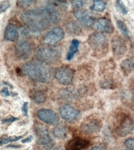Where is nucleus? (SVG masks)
<instances>
[{
    "mask_svg": "<svg viewBox=\"0 0 134 150\" xmlns=\"http://www.w3.org/2000/svg\"><path fill=\"white\" fill-rule=\"evenodd\" d=\"M0 94L2 95V96H16L17 94L16 93H14V92H10L9 91V89L7 88H5L2 90L0 91Z\"/></svg>",
    "mask_w": 134,
    "mask_h": 150,
    "instance_id": "nucleus-33",
    "label": "nucleus"
},
{
    "mask_svg": "<svg viewBox=\"0 0 134 150\" xmlns=\"http://www.w3.org/2000/svg\"><path fill=\"white\" fill-rule=\"evenodd\" d=\"M93 28L100 32L112 33L114 31V27L110 20L107 18H100L93 23Z\"/></svg>",
    "mask_w": 134,
    "mask_h": 150,
    "instance_id": "nucleus-13",
    "label": "nucleus"
},
{
    "mask_svg": "<svg viewBox=\"0 0 134 150\" xmlns=\"http://www.w3.org/2000/svg\"><path fill=\"white\" fill-rule=\"evenodd\" d=\"M115 4L117 6L118 9L120 11V13H122V14H127L128 9H127V8L125 7V6L124 3L122 1H116Z\"/></svg>",
    "mask_w": 134,
    "mask_h": 150,
    "instance_id": "nucleus-28",
    "label": "nucleus"
},
{
    "mask_svg": "<svg viewBox=\"0 0 134 150\" xmlns=\"http://www.w3.org/2000/svg\"><path fill=\"white\" fill-rule=\"evenodd\" d=\"M133 62L131 58L126 59L121 63V70L125 75H128L133 70Z\"/></svg>",
    "mask_w": 134,
    "mask_h": 150,
    "instance_id": "nucleus-23",
    "label": "nucleus"
},
{
    "mask_svg": "<svg viewBox=\"0 0 134 150\" xmlns=\"http://www.w3.org/2000/svg\"><path fill=\"white\" fill-rule=\"evenodd\" d=\"M31 98L37 104L43 103L46 100V96L44 92L39 91V90H35L33 91L32 93L31 94Z\"/></svg>",
    "mask_w": 134,
    "mask_h": 150,
    "instance_id": "nucleus-22",
    "label": "nucleus"
},
{
    "mask_svg": "<svg viewBox=\"0 0 134 150\" xmlns=\"http://www.w3.org/2000/svg\"><path fill=\"white\" fill-rule=\"evenodd\" d=\"M53 133L54 137L59 138V139H64L67 138L68 134V130L67 128V127L64 124H58L57 126L53 129Z\"/></svg>",
    "mask_w": 134,
    "mask_h": 150,
    "instance_id": "nucleus-20",
    "label": "nucleus"
},
{
    "mask_svg": "<svg viewBox=\"0 0 134 150\" xmlns=\"http://www.w3.org/2000/svg\"><path fill=\"white\" fill-rule=\"evenodd\" d=\"M35 56L39 62L44 63H52L56 62L61 56V49L53 45H44L36 50Z\"/></svg>",
    "mask_w": 134,
    "mask_h": 150,
    "instance_id": "nucleus-3",
    "label": "nucleus"
},
{
    "mask_svg": "<svg viewBox=\"0 0 134 150\" xmlns=\"http://www.w3.org/2000/svg\"><path fill=\"white\" fill-rule=\"evenodd\" d=\"M17 118L16 117H7L6 119H4L3 120H2V124H11L13 122H14L15 120H16Z\"/></svg>",
    "mask_w": 134,
    "mask_h": 150,
    "instance_id": "nucleus-35",
    "label": "nucleus"
},
{
    "mask_svg": "<svg viewBox=\"0 0 134 150\" xmlns=\"http://www.w3.org/2000/svg\"><path fill=\"white\" fill-rule=\"evenodd\" d=\"M73 13H74L75 18L77 19L82 25L86 26V27H89V26L93 25V23H94V18L86 10L77 9V10H75Z\"/></svg>",
    "mask_w": 134,
    "mask_h": 150,
    "instance_id": "nucleus-14",
    "label": "nucleus"
},
{
    "mask_svg": "<svg viewBox=\"0 0 134 150\" xmlns=\"http://www.w3.org/2000/svg\"><path fill=\"white\" fill-rule=\"evenodd\" d=\"M60 114L65 121L69 123L76 121L81 117V112L79 110L68 104L62 105L60 108Z\"/></svg>",
    "mask_w": 134,
    "mask_h": 150,
    "instance_id": "nucleus-7",
    "label": "nucleus"
},
{
    "mask_svg": "<svg viewBox=\"0 0 134 150\" xmlns=\"http://www.w3.org/2000/svg\"><path fill=\"white\" fill-rule=\"evenodd\" d=\"M111 46L114 55L115 56H121L126 52L127 48L124 41L118 36L114 37L111 41Z\"/></svg>",
    "mask_w": 134,
    "mask_h": 150,
    "instance_id": "nucleus-16",
    "label": "nucleus"
},
{
    "mask_svg": "<svg viewBox=\"0 0 134 150\" xmlns=\"http://www.w3.org/2000/svg\"><path fill=\"white\" fill-rule=\"evenodd\" d=\"M107 7V3L103 1H93V5L90 7V9L93 11L103 13Z\"/></svg>",
    "mask_w": 134,
    "mask_h": 150,
    "instance_id": "nucleus-24",
    "label": "nucleus"
},
{
    "mask_svg": "<svg viewBox=\"0 0 134 150\" xmlns=\"http://www.w3.org/2000/svg\"><path fill=\"white\" fill-rule=\"evenodd\" d=\"M8 147H12V148H20V145H9Z\"/></svg>",
    "mask_w": 134,
    "mask_h": 150,
    "instance_id": "nucleus-39",
    "label": "nucleus"
},
{
    "mask_svg": "<svg viewBox=\"0 0 134 150\" xmlns=\"http://www.w3.org/2000/svg\"><path fill=\"white\" fill-rule=\"evenodd\" d=\"M22 72L33 81L47 83L53 77L51 67L48 64L39 61H30L22 67Z\"/></svg>",
    "mask_w": 134,
    "mask_h": 150,
    "instance_id": "nucleus-2",
    "label": "nucleus"
},
{
    "mask_svg": "<svg viewBox=\"0 0 134 150\" xmlns=\"http://www.w3.org/2000/svg\"><path fill=\"white\" fill-rule=\"evenodd\" d=\"M89 150H107V145L105 144H100L92 147Z\"/></svg>",
    "mask_w": 134,
    "mask_h": 150,
    "instance_id": "nucleus-34",
    "label": "nucleus"
},
{
    "mask_svg": "<svg viewBox=\"0 0 134 150\" xmlns=\"http://www.w3.org/2000/svg\"><path fill=\"white\" fill-rule=\"evenodd\" d=\"M10 7V2L9 1H3L0 2V14L3 13Z\"/></svg>",
    "mask_w": 134,
    "mask_h": 150,
    "instance_id": "nucleus-29",
    "label": "nucleus"
},
{
    "mask_svg": "<svg viewBox=\"0 0 134 150\" xmlns=\"http://www.w3.org/2000/svg\"><path fill=\"white\" fill-rule=\"evenodd\" d=\"M71 4L73 8H75V10H77V9H81V8L83 7V6L85 5V2L83 1H72L71 2Z\"/></svg>",
    "mask_w": 134,
    "mask_h": 150,
    "instance_id": "nucleus-32",
    "label": "nucleus"
},
{
    "mask_svg": "<svg viewBox=\"0 0 134 150\" xmlns=\"http://www.w3.org/2000/svg\"><path fill=\"white\" fill-rule=\"evenodd\" d=\"M89 145V141L80 137H75L67 143L65 150H85L88 149Z\"/></svg>",
    "mask_w": 134,
    "mask_h": 150,
    "instance_id": "nucleus-11",
    "label": "nucleus"
},
{
    "mask_svg": "<svg viewBox=\"0 0 134 150\" xmlns=\"http://www.w3.org/2000/svg\"><path fill=\"white\" fill-rule=\"evenodd\" d=\"M34 130L37 137V142L39 145H44L47 150L51 149L53 142L49 136V131L46 127L43 124L36 122L34 125Z\"/></svg>",
    "mask_w": 134,
    "mask_h": 150,
    "instance_id": "nucleus-4",
    "label": "nucleus"
},
{
    "mask_svg": "<svg viewBox=\"0 0 134 150\" xmlns=\"http://www.w3.org/2000/svg\"><path fill=\"white\" fill-rule=\"evenodd\" d=\"M37 116L40 120L46 124H56L59 122V116L55 111L48 109H40L38 110Z\"/></svg>",
    "mask_w": 134,
    "mask_h": 150,
    "instance_id": "nucleus-10",
    "label": "nucleus"
},
{
    "mask_svg": "<svg viewBox=\"0 0 134 150\" xmlns=\"http://www.w3.org/2000/svg\"><path fill=\"white\" fill-rule=\"evenodd\" d=\"M18 38V30L13 23H9L6 27L4 32V38L9 42H14Z\"/></svg>",
    "mask_w": 134,
    "mask_h": 150,
    "instance_id": "nucleus-17",
    "label": "nucleus"
},
{
    "mask_svg": "<svg viewBox=\"0 0 134 150\" xmlns=\"http://www.w3.org/2000/svg\"><path fill=\"white\" fill-rule=\"evenodd\" d=\"M49 150H64L62 147H55L53 149H51Z\"/></svg>",
    "mask_w": 134,
    "mask_h": 150,
    "instance_id": "nucleus-38",
    "label": "nucleus"
},
{
    "mask_svg": "<svg viewBox=\"0 0 134 150\" xmlns=\"http://www.w3.org/2000/svg\"><path fill=\"white\" fill-rule=\"evenodd\" d=\"M125 146L127 148V149L133 150L134 147V139L133 138H129L125 141Z\"/></svg>",
    "mask_w": 134,
    "mask_h": 150,
    "instance_id": "nucleus-30",
    "label": "nucleus"
},
{
    "mask_svg": "<svg viewBox=\"0 0 134 150\" xmlns=\"http://www.w3.org/2000/svg\"><path fill=\"white\" fill-rule=\"evenodd\" d=\"M79 41H78L76 39H73L71 43L70 48H69V51H68V54H67V60L70 61L71 60L75 55L78 52V47H79Z\"/></svg>",
    "mask_w": 134,
    "mask_h": 150,
    "instance_id": "nucleus-21",
    "label": "nucleus"
},
{
    "mask_svg": "<svg viewBox=\"0 0 134 150\" xmlns=\"http://www.w3.org/2000/svg\"><path fill=\"white\" fill-rule=\"evenodd\" d=\"M22 112H23V114L27 117L28 116V102H25V103L23 104V106H22Z\"/></svg>",
    "mask_w": 134,
    "mask_h": 150,
    "instance_id": "nucleus-36",
    "label": "nucleus"
},
{
    "mask_svg": "<svg viewBox=\"0 0 134 150\" xmlns=\"http://www.w3.org/2000/svg\"><path fill=\"white\" fill-rule=\"evenodd\" d=\"M31 139H32V136H29L28 138H26V139H24L23 141H22V143H26V142H30V141H31Z\"/></svg>",
    "mask_w": 134,
    "mask_h": 150,
    "instance_id": "nucleus-37",
    "label": "nucleus"
},
{
    "mask_svg": "<svg viewBox=\"0 0 134 150\" xmlns=\"http://www.w3.org/2000/svg\"><path fill=\"white\" fill-rule=\"evenodd\" d=\"M35 3V1H31V0H24V1H18L16 2L17 6L22 8H27V7L31 6L32 5Z\"/></svg>",
    "mask_w": 134,
    "mask_h": 150,
    "instance_id": "nucleus-27",
    "label": "nucleus"
},
{
    "mask_svg": "<svg viewBox=\"0 0 134 150\" xmlns=\"http://www.w3.org/2000/svg\"><path fill=\"white\" fill-rule=\"evenodd\" d=\"M122 150H129V149H122Z\"/></svg>",
    "mask_w": 134,
    "mask_h": 150,
    "instance_id": "nucleus-40",
    "label": "nucleus"
},
{
    "mask_svg": "<svg viewBox=\"0 0 134 150\" xmlns=\"http://www.w3.org/2000/svg\"><path fill=\"white\" fill-rule=\"evenodd\" d=\"M116 25H117L118 28L119 29V30L122 32V34L124 35L125 37L127 38L128 39H129V28H127L126 24L124 21H116Z\"/></svg>",
    "mask_w": 134,
    "mask_h": 150,
    "instance_id": "nucleus-25",
    "label": "nucleus"
},
{
    "mask_svg": "<svg viewBox=\"0 0 134 150\" xmlns=\"http://www.w3.org/2000/svg\"><path fill=\"white\" fill-rule=\"evenodd\" d=\"M21 20L32 32H42L50 24L56 23L61 19L59 11L51 6L31 9L21 14Z\"/></svg>",
    "mask_w": 134,
    "mask_h": 150,
    "instance_id": "nucleus-1",
    "label": "nucleus"
},
{
    "mask_svg": "<svg viewBox=\"0 0 134 150\" xmlns=\"http://www.w3.org/2000/svg\"><path fill=\"white\" fill-rule=\"evenodd\" d=\"M64 37V31L61 28L56 27L49 30L43 37V41L46 45H53L61 42Z\"/></svg>",
    "mask_w": 134,
    "mask_h": 150,
    "instance_id": "nucleus-8",
    "label": "nucleus"
},
{
    "mask_svg": "<svg viewBox=\"0 0 134 150\" xmlns=\"http://www.w3.org/2000/svg\"><path fill=\"white\" fill-rule=\"evenodd\" d=\"M54 77L60 84L63 85H69L72 83L74 79V72L68 67H62L54 73Z\"/></svg>",
    "mask_w": 134,
    "mask_h": 150,
    "instance_id": "nucleus-6",
    "label": "nucleus"
},
{
    "mask_svg": "<svg viewBox=\"0 0 134 150\" xmlns=\"http://www.w3.org/2000/svg\"><path fill=\"white\" fill-rule=\"evenodd\" d=\"M133 129V123L130 117H124L117 129V134L121 137H125L130 134Z\"/></svg>",
    "mask_w": 134,
    "mask_h": 150,
    "instance_id": "nucleus-15",
    "label": "nucleus"
},
{
    "mask_svg": "<svg viewBox=\"0 0 134 150\" xmlns=\"http://www.w3.org/2000/svg\"><path fill=\"white\" fill-rule=\"evenodd\" d=\"M50 6H55L60 7V8H63V9H67L68 8V4L65 2H58V1H53V2H49Z\"/></svg>",
    "mask_w": 134,
    "mask_h": 150,
    "instance_id": "nucleus-31",
    "label": "nucleus"
},
{
    "mask_svg": "<svg viewBox=\"0 0 134 150\" xmlns=\"http://www.w3.org/2000/svg\"><path fill=\"white\" fill-rule=\"evenodd\" d=\"M65 30L67 32L72 35H79L82 33V28L75 21H70L66 23Z\"/></svg>",
    "mask_w": 134,
    "mask_h": 150,
    "instance_id": "nucleus-19",
    "label": "nucleus"
},
{
    "mask_svg": "<svg viewBox=\"0 0 134 150\" xmlns=\"http://www.w3.org/2000/svg\"><path fill=\"white\" fill-rule=\"evenodd\" d=\"M23 138V136H12V137H6V138H0V145H5L8 143L14 142L20 140Z\"/></svg>",
    "mask_w": 134,
    "mask_h": 150,
    "instance_id": "nucleus-26",
    "label": "nucleus"
},
{
    "mask_svg": "<svg viewBox=\"0 0 134 150\" xmlns=\"http://www.w3.org/2000/svg\"><path fill=\"white\" fill-rule=\"evenodd\" d=\"M88 42L92 50L97 52L103 51L108 47V39L103 34L95 32L89 37Z\"/></svg>",
    "mask_w": 134,
    "mask_h": 150,
    "instance_id": "nucleus-5",
    "label": "nucleus"
},
{
    "mask_svg": "<svg viewBox=\"0 0 134 150\" xmlns=\"http://www.w3.org/2000/svg\"><path fill=\"white\" fill-rule=\"evenodd\" d=\"M32 45L30 42L22 40L16 43L15 46V54L20 59H27L32 54Z\"/></svg>",
    "mask_w": 134,
    "mask_h": 150,
    "instance_id": "nucleus-9",
    "label": "nucleus"
},
{
    "mask_svg": "<svg viewBox=\"0 0 134 150\" xmlns=\"http://www.w3.org/2000/svg\"><path fill=\"white\" fill-rule=\"evenodd\" d=\"M81 128L86 134H96L101 131V123L97 119H87L82 123Z\"/></svg>",
    "mask_w": 134,
    "mask_h": 150,
    "instance_id": "nucleus-12",
    "label": "nucleus"
},
{
    "mask_svg": "<svg viewBox=\"0 0 134 150\" xmlns=\"http://www.w3.org/2000/svg\"><path fill=\"white\" fill-rule=\"evenodd\" d=\"M58 97L62 101H73L78 97V92L75 89H63L58 92Z\"/></svg>",
    "mask_w": 134,
    "mask_h": 150,
    "instance_id": "nucleus-18",
    "label": "nucleus"
}]
</instances>
